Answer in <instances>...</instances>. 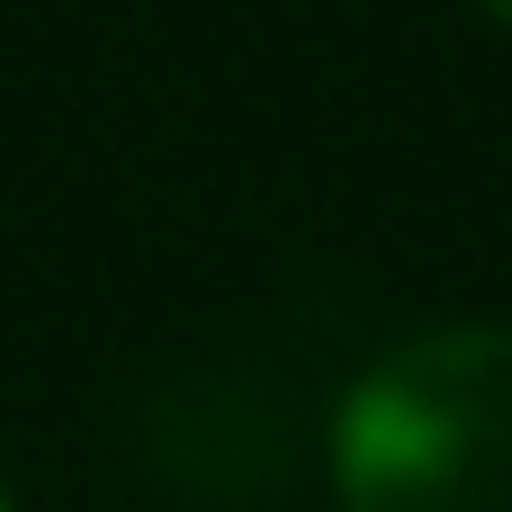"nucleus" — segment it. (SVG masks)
<instances>
[{
	"mask_svg": "<svg viewBox=\"0 0 512 512\" xmlns=\"http://www.w3.org/2000/svg\"><path fill=\"white\" fill-rule=\"evenodd\" d=\"M342 512H512V324L396 342L333 414Z\"/></svg>",
	"mask_w": 512,
	"mask_h": 512,
	"instance_id": "nucleus-1",
	"label": "nucleus"
},
{
	"mask_svg": "<svg viewBox=\"0 0 512 512\" xmlns=\"http://www.w3.org/2000/svg\"><path fill=\"white\" fill-rule=\"evenodd\" d=\"M477 9H486V18H495V27H512V0H477Z\"/></svg>",
	"mask_w": 512,
	"mask_h": 512,
	"instance_id": "nucleus-2",
	"label": "nucleus"
},
{
	"mask_svg": "<svg viewBox=\"0 0 512 512\" xmlns=\"http://www.w3.org/2000/svg\"><path fill=\"white\" fill-rule=\"evenodd\" d=\"M0 512H9V495H0Z\"/></svg>",
	"mask_w": 512,
	"mask_h": 512,
	"instance_id": "nucleus-3",
	"label": "nucleus"
}]
</instances>
